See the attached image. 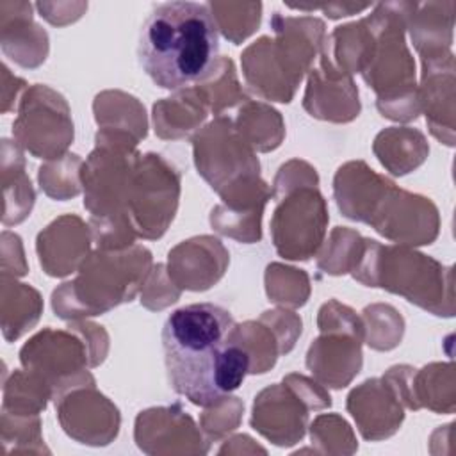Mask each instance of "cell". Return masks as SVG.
Segmentation results:
<instances>
[{"label": "cell", "mask_w": 456, "mask_h": 456, "mask_svg": "<svg viewBox=\"0 0 456 456\" xmlns=\"http://www.w3.org/2000/svg\"><path fill=\"white\" fill-rule=\"evenodd\" d=\"M233 315L214 303L171 312L162 326L169 387L196 406H219L249 374V356L237 342Z\"/></svg>", "instance_id": "cell-1"}, {"label": "cell", "mask_w": 456, "mask_h": 456, "mask_svg": "<svg viewBox=\"0 0 456 456\" xmlns=\"http://www.w3.org/2000/svg\"><path fill=\"white\" fill-rule=\"evenodd\" d=\"M217 30L208 4H157L139 32V64L162 89L176 91L201 82L217 62Z\"/></svg>", "instance_id": "cell-2"}, {"label": "cell", "mask_w": 456, "mask_h": 456, "mask_svg": "<svg viewBox=\"0 0 456 456\" xmlns=\"http://www.w3.org/2000/svg\"><path fill=\"white\" fill-rule=\"evenodd\" d=\"M326 221V205L322 196L317 192V187L301 189L292 198L281 201L274 210L271 228L276 251L283 258L297 260L299 224L303 226L310 244L317 249L324 235Z\"/></svg>", "instance_id": "cell-3"}, {"label": "cell", "mask_w": 456, "mask_h": 456, "mask_svg": "<svg viewBox=\"0 0 456 456\" xmlns=\"http://www.w3.org/2000/svg\"><path fill=\"white\" fill-rule=\"evenodd\" d=\"M43 126H50L73 139V121L69 119V109L64 98L46 86L36 84L21 100L20 116L12 123V135L32 155L39 157L45 134Z\"/></svg>", "instance_id": "cell-4"}, {"label": "cell", "mask_w": 456, "mask_h": 456, "mask_svg": "<svg viewBox=\"0 0 456 456\" xmlns=\"http://www.w3.org/2000/svg\"><path fill=\"white\" fill-rule=\"evenodd\" d=\"M363 328L344 330L342 335L317 338L306 354V367L328 387L344 388L360 372Z\"/></svg>", "instance_id": "cell-5"}]
</instances>
